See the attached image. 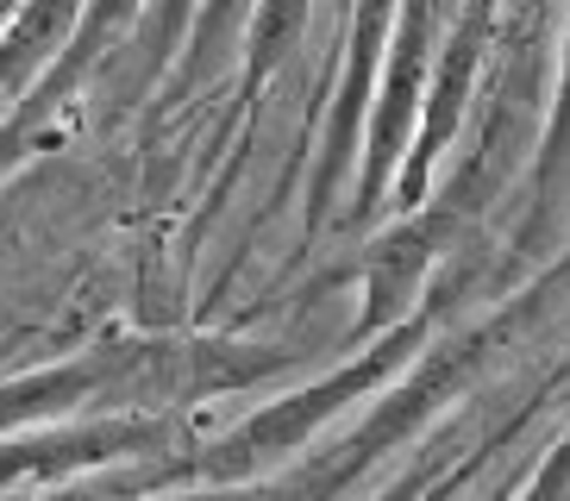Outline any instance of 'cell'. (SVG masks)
<instances>
[{"label": "cell", "mask_w": 570, "mask_h": 501, "mask_svg": "<svg viewBox=\"0 0 570 501\" xmlns=\"http://www.w3.org/2000/svg\"><path fill=\"white\" fill-rule=\"evenodd\" d=\"M138 7H145V0H88L82 7V26H76V38H69V50L63 57H57L51 69H45V82L32 88V100H26V107H19V119L13 126H7V132H26V126H32V119H45L57 107V100L69 95V88L82 82L88 69L101 63L107 50L119 45V38L132 32V19H138Z\"/></svg>", "instance_id": "cell-2"}, {"label": "cell", "mask_w": 570, "mask_h": 501, "mask_svg": "<svg viewBox=\"0 0 570 501\" xmlns=\"http://www.w3.org/2000/svg\"><path fill=\"white\" fill-rule=\"evenodd\" d=\"M420 495H426V489H420V477H402V483H389L376 501H420Z\"/></svg>", "instance_id": "cell-5"}, {"label": "cell", "mask_w": 570, "mask_h": 501, "mask_svg": "<svg viewBox=\"0 0 570 501\" xmlns=\"http://www.w3.org/2000/svg\"><path fill=\"white\" fill-rule=\"evenodd\" d=\"M126 458H176V426L164 414H101L69 426H26L0 439V495L7 489H63Z\"/></svg>", "instance_id": "cell-1"}, {"label": "cell", "mask_w": 570, "mask_h": 501, "mask_svg": "<svg viewBox=\"0 0 570 501\" xmlns=\"http://www.w3.org/2000/svg\"><path fill=\"white\" fill-rule=\"evenodd\" d=\"M302 19H307V0H257L252 13V38H245V107L257 100V88L276 76V63H283L288 50H295V38H302Z\"/></svg>", "instance_id": "cell-3"}, {"label": "cell", "mask_w": 570, "mask_h": 501, "mask_svg": "<svg viewBox=\"0 0 570 501\" xmlns=\"http://www.w3.org/2000/svg\"><path fill=\"white\" fill-rule=\"evenodd\" d=\"M514 501H570V433L552 445V458L539 464V477L520 489Z\"/></svg>", "instance_id": "cell-4"}]
</instances>
